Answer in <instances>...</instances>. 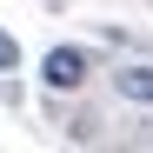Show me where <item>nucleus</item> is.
Here are the masks:
<instances>
[{
	"mask_svg": "<svg viewBox=\"0 0 153 153\" xmlns=\"http://www.w3.org/2000/svg\"><path fill=\"white\" fill-rule=\"evenodd\" d=\"M113 87H120V100L153 107V67H120V73H113Z\"/></svg>",
	"mask_w": 153,
	"mask_h": 153,
	"instance_id": "2",
	"label": "nucleus"
},
{
	"mask_svg": "<svg viewBox=\"0 0 153 153\" xmlns=\"http://www.w3.org/2000/svg\"><path fill=\"white\" fill-rule=\"evenodd\" d=\"M13 67H20V40L0 27V73H13Z\"/></svg>",
	"mask_w": 153,
	"mask_h": 153,
	"instance_id": "3",
	"label": "nucleus"
},
{
	"mask_svg": "<svg viewBox=\"0 0 153 153\" xmlns=\"http://www.w3.org/2000/svg\"><path fill=\"white\" fill-rule=\"evenodd\" d=\"M40 73H47V87H60V93H73V87L87 80V53H80V47H53V53L40 60Z\"/></svg>",
	"mask_w": 153,
	"mask_h": 153,
	"instance_id": "1",
	"label": "nucleus"
}]
</instances>
